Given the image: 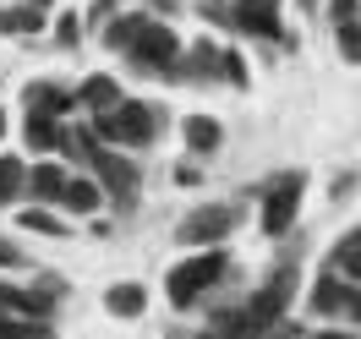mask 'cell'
<instances>
[{
  "label": "cell",
  "instance_id": "cell-28",
  "mask_svg": "<svg viewBox=\"0 0 361 339\" xmlns=\"http://www.w3.org/2000/svg\"><path fill=\"white\" fill-rule=\"evenodd\" d=\"M301 6H317V0H301Z\"/></svg>",
  "mask_w": 361,
  "mask_h": 339
},
{
  "label": "cell",
  "instance_id": "cell-9",
  "mask_svg": "<svg viewBox=\"0 0 361 339\" xmlns=\"http://www.w3.org/2000/svg\"><path fill=\"white\" fill-rule=\"evenodd\" d=\"M23 99H27V110L55 115V121H61V115H71V104H77V99H71L66 88H55V82H33V88H27Z\"/></svg>",
  "mask_w": 361,
  "mask_h": 339
},
{
  "label": "cell",
  "instance_id": "cell-20",
  "mask_svg": "<svg viewBox=\"0 0 361 339\" xmlns=\"http://www.w3.org/2000/svg\"><path fill=\"white\" fill-rule=\"evenodd\" d=\"M219 77H225L230 88H247L252 77H247V61L235 55V49H219Z\"/></svg>",
  "mask_w": 361,
  "mask_h": 339
},
{
  "label": "cell",
  "instance_id": "cell-16",
  "mask_svg": "<svg viewBox=\"0 0 361 339\" xmlns=\"http://www.w3.org/2000/svg\"><path fill=\"white\" fill-rule=\"evenodd\" d=\"M44 11L39 6H17V11H0V33H39Z\"/></svg>",
  "mask_w": 361,
  "mask_h": 339
},
{
  "label": "cell",
  "instance_id": "cell-18",
  "mask_svg": "<svg viewBox=\"0 0 361 339\" xmlns=\"http://www.w3.org/2000/svg\"><path fill=\"white\" fill-rule=\"evenodd\" d=\"M27 142L33 148H61V126H55V115H27Z\"/></svg>",
  "mask_w": 361,
  "mask_h": 339
},
{
  "label": "cell",
  "instance_id": "cell-12",
  "mask_svg": "<svg viewBox=\"0 0 361 339\" xmlns=\"http://www.w3.org/2000/svg\"><path fill=\"white\" fill-rule=\"evenodd\" d=\"M334 273H345L350 285H361V230L339 235V247H334Z\"/></svg>",
  "mask_w": 361,
  "mask_h": 339
},
{
  "label": "cell",
  "instance_id": "cell-11",
  "mask_svg": "<svg viewBox=\"0 0 361 339\" xmlns=\"http://www.w3.org/2000/svg\"><path fill=\"white\" fill-rule=\"evenodd\" d=\"M104 307H110L115 317H142V307H148V290L142 285H110V295H104Z\"/></svg>",
  "mask_w": 361,
  "mask_h": 339
},
{
  "label": "cell",
  "instance_id": "cell-5",
  "mask_svg": "<svg viewBox=\"0 0 361 339\" xmlns=\"http://www.w3.org/2000/svg\"><path fill=\"white\" fill-rule=\"evenodd\" d=\"M235 225H241V208H235V203L197 208V214H186V219H180V241H186V247H219Z\"/></svg>",
  "mask_w": 361,
  "mask_h": 339
},
{
  "label": "cell",
  "instance_id": "cell-24",
  "mask_svg": "<svg viewBox=\"0 0 361 339\" xmlns=\"http://www.w3.org/2000/svg\"><path fill=\"white\" fill-rule=\"evenodd\" d=\"M345 317H350V323H361V290H356V285H350V301H345Z\"/></svg>",
  "mask_w": 361,
  "mask_h": 339
},
{
  "label": "cell",
  "instance_id": "cell-10",
  "mask_svg": "<svg viewBox=\"0 0 361 339\" xmlns=\"http://www.w3.org/2000/svg\"><path fill=\"white\" fill-rule=\"evenodd\" d=\"M219 142H225V132H219L214 115H186V148L192 154H214Z\"/></svg>",
  "mask_w": 361,
  "mask_h": 339
},
{
  "label": "cell",
  "instance_id": "cell-23",
  "mask_svg": "<svg viewBox=\"0 0 361 339\" xmlns=\"http://www.w3.org/2000/svg\"><path fill=\"white\" fill-rule=\"evenodd\" d=\"M17 263H23V252H17L6 235H0V269H17Z\"/></svg>",
  "mask_w": 361,
  "mask_h": 339
},
{
  "label": "cell",
  "instance_id": "cell-13",
  "mask_svg": "<svg viewBox=\"0 0 361 339\" xmlns=\"http://www.w3.org/2000/svg\"><path fill=\"white\" fill-rule=\"evenodd\" d=\"M115 99H121V88H115V77H88V82H82V93H77V104H82V110H110Z\"/></svg>",
  "mask_w": 361,
  "mask_h": 339
},
{
  "label": "cell",
  "instance_id": "cell-1",
  "mask_svg": "<svg viewBox=\"0 0 361 339\" xmlns=\"http://www.w3.org/2000/svg\"><path fill=\"white\" fill-rule=\"evenodd\" d=\"M93 137L110 148H148L159 137V110L142 99H115L110 110L93 115Z\"/></svg>",
  "mask_w": 361,
  "mask_h": 339
},
{
  "label": "cell",
  "instance_id": "cell-21",
  "mask_svg": "<svg viewBox=\"0 0 361 339\" xmlns=\"http://www.w3.org/2000/svg\"><path fill=\"white\" fill-rule=\"evenodd\" d=\"M23 230H39V235H66V225L44 214V208H23Z\"/></svg>",
  "mask_w": 361,
  "mask_h": 339
},
{
  "label": "cell",
  "instance_id": "cell-15",
  "mask_svg": "<svg viewBox=\"0 0 361 339\" xmlns=\"http://www.w3.org/2000/svg\"><path fill=\"white\" fill-rule=\"evenodd\" d=\"M61 203H66L71 214H93V208L104 203V186H99V181H66Z\"/></svg>",
  "mask_w": 361,
  "mask_h": 339
},
{
  "label": "cell",
  "instance_id": "cell-25",
  "mask_svg": "<svg viewBox=\"0 0 361 339\" xmlns=\"http://www.w3.org/2000/svg\"><path fill=\"white\" fill-rule=\"evenodd\" d=\"M345 17H356V0H334V23H345Z\"/></svg>",
  "mask_w": 361,
  "mask_h": 339
},
{
  "label": "cell",
  "instance_id": "cell-3",
  "mask_svg": "<svg viewBox=\"0 0 361 339\" xmlns=\"http://www.w3.org/2000/svg\"><path fill=\"white\" fill-rule=\"evenodd\" d=\"M230 257L225 252H197V257H186V263H176L170 269V279H164V290H170V307H197L219 279H225Z\"/></svg>",
  "mask_w": 361,
  "mask_h": 339
},
{
  "label": "cell",
  "instance_id": "cell-7",
  "mask_svg": "<svg viewBox=\"0 0 361 339\" xmlns=\"http://www.w3.org/2000/svg\"><path fill=\"white\" fill-rule=\"evenodd\" d=\"M301 186H307V175H279V181L263 192V230H269V235H285V230L295 225Z\"/></svg>",
  "mask_w": 361,
  "mask_h": 339
},
{
  "label": "cell",
  "instance_id": "cell-26",
  "mask_svg": "<svg viewBox=\"0 0 361 339\" xmlns=\"http://www.w3.org/2000/svg\"><path fill=\"white\" fill-rule=\"evenodd\" d=\"M27 6H39V11H49V0H27Z\"/></svg>",
  "mask_w": 361,
  "mask_h": 339
},
{
  "label": "cell",
  "instance_id": "cell-14",
  "mask_svg": "<svg viewBox=\"0 0 361 339\" xmlns=\"http://www.w3.org/2000/svg\"><path fill=\"white\" fill-rule=\"evenodd\" d=\"M27 186H33V197H39V203H61L66 175H61V164H39V170L27 175Z\"/></svg>",
  "mask_w": 361,
  "mask_h": 339
},
{
  "label": "cell",
  "instance_id": "cell-22",
  "mask_svg": "<svg viewBox=\"0 0 361 339\" xmlns=\"http://www.w3.org/2000/svg\"><path fill=\"white\" fill-rule=\"evenodd\" d=\"M55 39H61V44H77V17H61V23H55Z\"/></svg>",
  "mask_w": 361,
  "mask_h": 339
},
{
  "label": "cell",
  "instance_id": "cell-27",
  "mask_svg": "<svg viewBox=\"0 0 361 339\" xmlns=\"http://www.w3.org/2000/svg\"><path fill=\"white\" fill-rule=\"evenodd\" d=\"M0 137H6V110H0Z\"/></svg>",
  "mask_w": 361,
  "mask_h": 339
},
{
  "label": "cell",
  "instance_id": "cell-2",
  "mask_svg": "<svg viewBox=\"0 0 361 339\" xmlns=\"http://www.w3.org/2000/svg\"><path fill=\"white\" fill-rule=\"evenodd\" d=\"M121 55H126L132 66H142V71H154V77H164V71L176 66V55H180V39H176V27H164L159 17H137L132 39L121 44Z\"/></svg>",
  "mask_w": 361,
  "mask_h": 339
},
{
  "label": "cell",
  "instance_id": "cell-4",
  "mask_svg": "<svg viewBox=\"0 0 361 339\" xmlns=\"http://www.w3.org/2000/svg\"><path fill=\"white\" fill-rule=\"evenodd\" d=\"M290 295H295V269L285 263V269L274 273L263 290L252 295V307L241 312V328H252V334H263V328H274L279 317H285V307H290Z\"/></svg>",
  "mask_w": 361,
  "mask_h": 339
},
{
  "label": "cell",
  "instance_id": "cell-17",
  "mask_svg": "<svg viewBox=\"0 0 361 339\" xmlns=\"http://www.w3.org/2000/svg\"><path fill=\"white\" fill-rule=\"evenodd\" d=\"M334 44H339V55H345L350 66H361V23H356V17L334 23Z\"/></svg>",
  "mask_w": 361,
  "mask_h": 339
},
{
  "label": "cell",
  "instance_id": "cell-6",
  "mask_svg": "<svg viewBox=\"0 0 361 339\" xmlns=\"http://www.w3.org/2000/svg\"><path fill=\"white\" fill-rule=\"evenodd\" d=\"M230 27H241L252 39H274V44H290V33L279 23V0H235L230 6Z\"/></svg>",
  "mask_w": 361,
  "mask_h": 339
},
{
  "label": "cell",
  "instance_id": "cell-8",
  "mask_svg": "<svg viewBox=\"0 0 361 339\" xmlns=\"http://www.w3.org/2000/svg\"><path fill=\"white\" fill-rule=\"evenodd\" d=\"M345 301H350V285L339 273H323L312 285V312L317 317H345Z\"/></svg>",
  "mask_w": 361,
  "mask_h": 339
},
{
  "label": "cell",
  "instance_id": "cell-19",
  "mask_svg": "<svg viewBox=\"0 0 361 339\" xmlns=\"http://www.w3.org/2000/svg\"><path fill=\"white\" fill-rule=\"evenodd\" d=\"M23 181H27L23 159H0V203H11V197L23 192Z\"/></svg>",
  "mask_w": 361,
  "mask_h": 339
}]
</instances>
